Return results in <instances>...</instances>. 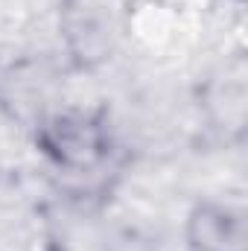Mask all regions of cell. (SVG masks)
<instances>
[{
	"label": "cell",
	"mask_w": 248,
	"mask_h": 251,
	"mask_svg": "<svg viewBox=\"0 0 248 251\" xmlns=\"http://www.w3.org/2000/svg\"><path fill=\"white\" fill-rule=\"evenodd\" d=\"M41 155L64 173H94L111 155L108 123L94 111L64 108L44 117L35 131Z\"/></svg>",
	"instance_id": "6da1fadb"
},
{
	"label": "cell",
	"mask_w": 248,
	"mask_h": 251,
	"mask_svg": "<svg viewBox=\"0 0 248 251\" xmlns=\"http://www.w3.org/2000/svg\"><path fill=\"white\" fill-rule=\"evenodd\" d=\"M59 29L73 64L91 70L111 62L123 32L117 0H64Z\"/></svg>",
	"instance_id": "7a4b0ae2"
},
{
	"label": "cell",
	"mask_w": 248,
	"mask_h": 251,
	"mask_svg": "<svg viewBox=\"0 0 248 251\" xmlns=\"http://www.w3.org/2000/svg\"><path fill=\"white\" fill-rule=\"evenodd\" d=\"M187 251H248V213L234 199L204 196L184 216Z\"/></svg>",
	"instance_id": "3957f363"
}]
</instances>
